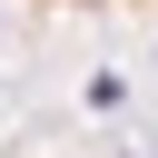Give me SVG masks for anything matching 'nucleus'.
<instances>
[{
	"label": "nucleus",
	"instance_id": "nucleus-1",
	"mask_svg": "<svg viewBox=\"0 0 158 158\" xmlns=\"http://www.w3.org/2000/svg\"><path fill=\"white\" fill-rule=\"evenodd\" d=\"M49 10H158V0H49Z\"/></svg>",
	"mask_w": 158,
	"mask_h": 158
}]
</instances>
